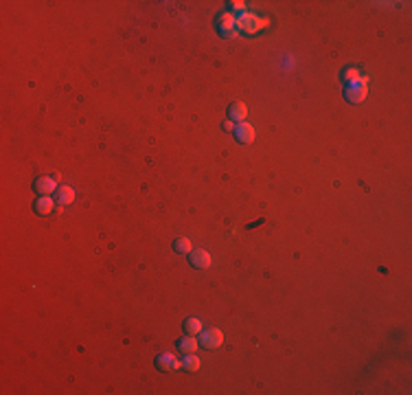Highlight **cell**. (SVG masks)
<instances>
[{
    "label": "cell",
    "mask_w": 412,
    "mask_h": 395,
    "mask_svg": "<svg viewBox=\"0 0 412 395\" xmlns=\"http://www.w3.org/2000/svg\"><path fill=\"white\" fill-rule=\"evenodd\" d=\"M237 27L244 33H257V31H261V29L268 27V20H265V18L254 16V14H241L237 18Z\"/></svg>",
    "instance_id": "obj_1"
},
{
    "label": "cell",
    "mask_w": 412,
    "mask_h": 395,
    "mask_svg": "<svg viewBox=\"0 0 412 395\" xmlns=\"http://www.w3.org/2000/svg\"><path fill=\"white\" fill-rule=\"evenodd\" d=\"M368 94V88L366 83L357 81V83H351V86L344 90V97H347V101H351V104H362V101L366 99Z\"/></svg>",
    "instance_id": "obj_2"
},
{
    "label": "cell",
    "mask_w": 412,
    "mask_h": 395,
    "mask_svg": "<svg viewBox=\"0 0 412 395\" xmlns=\"http://www.w3.org/2000/svg\"><path fill=\"white\" fill-rule=\"evenodd\" d=\"M202 345L206 349H217V347L224 345V334L217 327L206 329V332H202Z\"/></svg>",
    "instance_id": "obj_3"
},
{
    "label": "cell",
    "mask_w": 412,
    "mask_h": 395,
    "mask_svg": "<svg viewBox=\"0 0 412 395\" xmlns=\"http://www.w3.org/2000/svg\"><path fill=\"white\" fill-rule=\"evenodd\" d=\"M55 189H57V180H55V178L42 176V178L35 180V191H38L40 195H51Z\"/></svg>",
    "instance_id": "obj_4"
},
{
    "label": "cell",
    "mask_w": 412,
    "mask_h": 395,
    "mask_svg": "<svg viewBox=\"0 0 412 395\" xmlns=\"http://www.w3.org/2000/svg\"><path fill=\"white\" fill-rule=\"evenodd\" d=\"M33 209H35V213L38 215H42V218H44V215H51V211L55 209V200H53L51 195H42V198L35 200Z\"/></svg>",
    "instance_id": "obj_5"
},
{
    "label": "cell",
    "mask_w": 412,
    "mask_h": 395,
    "mask_svg": "<svg viewBox=\"0 0 412 395\" xmlns=\"http://www.w3.org/2000/svg\"><path fill=\"white\" fill-rule=\"evenodd\" d=\"M235 136H237V141H241V143H252L254 141V128L250 123L241 121V123H237V128H235Z\"/></svg>",
    "instance_id": "obj_6"
},
{
    "label": "cell",
    "mask_w": 412,
    "mask_h": 395,
    "mask_svg": "<svg viewBox=\"0 0 412 395\" xmlns=\"http://www.w3.org/2000/svg\"><path fill=\"white\" fill-rule=\"evenodd\" d=\"M233 27H237V18L230 14V11L220 14V18H217V29H220L222 33H233Z\"/></svg>",
    "instance_id": "obj_7"
},
{
    "label": "cell",
    "mask_w": 412,
    "mask_h": 395,
    "mask_svg": "<svg viewBox=\"0 0 412 395\" xmlns=\"http://www.w3.org/2000/svg\"><path fill=\"white\" fill-rule=\"evenodd\" d=\"M191 263L197 270H204V268L211 266V255L206 250H191Z\"/></svg>",
    "instance_id": "obj_8"
},
{
    "label": "cell",
    "mask_w": 412,
    "mask_h": 395,
    "mask_svg": "<svg viewBox=\"0 0 412 395\" xmlns=\"http://www.w3.org/2000/svg\"><path fill=\"white\" fill-rule=\"evenodd\" d=\"M228 117H230V121L241 123V121H244V119L248 117V108H246V104H241V101H235V104H230V108H228Z\"/></svg>",
    "instance_id": "obj_9"
},
{
    "label": "cell",
    "mask_w": 412,
    "mask_h": 395,
    "mask_svg": "<svg viewBox=\"0 0 412 395\" xmlns=\"http://www.w3.org/2000/svg\"><path fill=\"white\" fill-rule=\"evenodd\" d=\"M180 367H182V362H178L173 356H169V354H162L158 358V369H162V371H175Z\"/></svg>",
    "instance_id": "obj_10"
},
{
    "label": "cell",
    "mask_w": 412,
    "mask_h": 395,
    "mask_svg": "<svg viewBox=\"0 0 412 395\" xmlns=\"http://www.w3.org/2000/svg\"><path fill=\"white\" fill-rule=\"evenodd\" d=\"M57 200H59V205L62 207L70 205V202L75 200V191H72L70 187H57Z\"/></svg>",
    "instance_id": "obj_11"
},
{
    "label": "cell",
    "mask_w": 412,
    "mask_h": 395,
    "mask_svg": "<svg viewBox=\"0 0 412 395\" xmlns=\"http://www.w3.org/2000/svg\"><path fill=\"white\" fill-rule=\"evenodd\" d=\"M184 332L189 334V336L202 334V321H199V319H186L184 321Z\"/></svg>",
    "instance_id": "obj_12"
},
{
    "label": "cell",
    "mask_w": 412,
    "mask_h": 395,
    "mask_svg": "<svg viewBox=\"0 0 412 395\" xmlns=\"http://www.w3.org/2000/svg\"><path fill=\"white\" fill-rule=\"evenodd\" d=\"M178 349L182 351V354H195V349H197V343H195V338H184V340H180V345H178Z\"/></svg>",
    "instance_id": "obj_13"
},
{
    "label": "cell",
    "mask_w": 412,
    "mask_h": 395,
    "mask_svg": "<svg viewBox=\"0 0 412 395\" xmlns=\"http://www.w3.org/2000/svg\"><path fill=\"white\" fill-rule=\"evenodd\" d=\"M173 250H175V253H182L184 255V253H189V250H193V246H191V242L186 237H178L173 242Z\"/></svg>",
    "instance_id": "obj_14"
},
{
    "label": "cell",
    "mask_w": 412,
    "mask_h": 395,
    "mask_svg": "<svg viewBox=\"0 0 412 395\" xmlns=\"http://www.w3.org/2000/svg\"><path fill=\"white\" fill-rule=\"evenodd\" d=\"M182 367L189 371V373H193V371H197L199 369V360L193 354H186V358H184V362H182Z\"/></svg>",
    "instance_id": "obj_15"
},
{
    "label": "cell",
    "mask_w": 412,
    "mask_h": 395,
    "mask_svg": "<svg viewBox=\"0 0 412 395\" xmlns=\"http://www.w3.org/2000/svg\"><path fill=\"white\" fill-rule=\"evenodd\" d=\"M362 79V73L357 68H349V70H344V81H349V86L351 83H357Z\"/></svg>",
    "instance_id": "obj_16"
},
{
    "label": "cell",
    "mask_w": 412,
    "mask_h": 395,
    "mask_svg": "<svg viewBox=\"0 0 412 395\" xmlns=\"http://www.w3.org/2000/svg\"><path fill=\"white\" fill-rule=\"evenodd\" d=\"M230 5H233L235 11H244L246 9V3H239V0H235V3H230Z\"/></svg>",
    "instance_id": "obj_17"
},
{
    "label": "cell",
    "mask_w": 412,
    "mask_h": 395,
    "mask_svg": "<svg viewBox=\"0 0 412 395\" xmlns=\"http://www.w3.org/2000/svg\"><path fill=\"white\" fill-rule=\"evenodd\" d=\"M235 128H237V125H235V121H230V119L224 123V130H228V132H235Z\"/></svg>",
    "instance_id": "obj_18"
}]
</instances>
